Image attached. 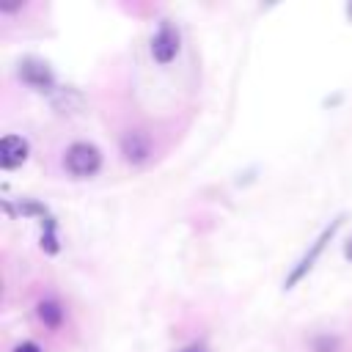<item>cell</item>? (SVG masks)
<instances>
[{
  "label": "cell",
  "mask_w": 352,
  "mask_h": 352,
  "mask_svg": "<svg viewBox=\"0 0 352 352\" xmlns=\"http://www.w3.org/2000/svg\"><path fill=\"white\" fill-rule=\"evenodd\" d=\"M63 165H66V170H69L72 176L88 179V176H96V173H99V168H102V154H99L96 146L80 140V143H72V146L66 148Z\"/></svg>",
  "instance_id": "cell-1"
},
{
  "label": "cell",
  "mask_w": 352,
  "mask_h": 352,
  "mask_svg": "<svg viewBox=\"0 0 352 352\" xmlns=\"http://www.w3.org/2000/svg\"><path fill=\"white\" fill-rule=\"evenodd\" d=\"M176 55H179V30H176L170 22H162L160 30H157L154 38H151V58L165 66V63H170Z\"/></svg>",
  "instance_id": "cell-2"
},
{
  "label": "cell",
  "mask_w": 352,
  "mask_h": 352,
  "mask_svg": "<svg viewBox=\"0 0 352 352\" xmlns=\"http://www.w3.org/2000/svg\"><path fill=\"white\" fill-rule=\"evenodd\" d=\"M121 154H124V160L132 162V165L146 162L148 154H151V140H148V135L140 132V129L124 132V138H121Z\"/></svg>",
  "instance_id": "cell-3"
},
{
  "label": "cell",
  "mask_w": 352,
  "mask_h": 352,
  "mask_svg": "<svg viewBox=\"0 0 352 352\" xmlns=\"http://www.w3.org/2000/svg\"><path fill=\"white\" fill-rule=\"evenodd\" d=\"M28 154H30V146H28L25 138H19V135H6V138L0 140V168H3V170L19 168V165L28 160Z\"/></svg>",
  "instance_id": "cell-4"
},
{
  "label": "cell",
  "mask_w": 352,
  "mask_h": 352,
  "mask_svg": "<svg viewBox=\"0 0 352 352\" xmlns=\"http://www.w3.org/2000/svg\"><path fill=\"white\" fill-rule=\"evenodd\" d=\"M338 226H341V220H336V223H333L330 228H324V231H322V236H319V239L314 242V248H311V250H308V253L302 256V261H300V264L294 267V272H292V275L286 278V289H292V286H294V283H297V280H300V278H302V275H305V272H308V270L314 267V261H316V256L322 253V248H324V242H327V239H330V236L336 234V228H338Z\"/></svg>",
  "instance_id": "cell-5"
},
{
  "label": "cell",
  "mask_w": 352,
  "mask_h": 352,
  "mask_svg": "<svg viewBox=\"0 0 352 352\" xmlns=\"http://www.w3.org/2000/svg\"><path fill=\"white\" fill-rule=\"evenodd\" d=\"M19 77H22L30 88H36V91H47V88L52 85V74H50L47 63L33 60V58H28V60L19 63Z\"/></svg>",
  "instance_id": "cell-6"
},
{
  "label": "cell",
  "mask_w": 352,
  "mask_h": 352,
  "mask_svg": "<svg viewBox=\"0 0 352 352\" xmlns=\"http://www.w3.org/2000/svg\"><path fill=\"white\" fill-rule=\"evenodd\" d=\"M36 314H38V319L44 322V327H50V330H58L60 322H63V308H60L55 300H41V302L36 305Z\"/></svg>",
  "instance_id": "cell-7"
},
{
  "label": "cell",
  "mask_w": 352,
  "mask_h": 352,
  "mask_svg": "<svg viewBox=\"0 0 352 352\" xmlns=\"http://www.w3.org/2000/svg\"><path fill=\"white\" fill-rule=\"evenodd\" d=\"M14 352H41V346L36 341H22V344L14 346Z\"/></svg>",
  "instance_id": "cell-8"
},
{
  "label": "cell",
  "mask_w": 352,
  "mask_h": 352,
  "mask_svg": "<svg viewBox=\"0 0 352 352\" xmlns=\"http://www.w3.org/2000/svg\"><path fill=\"white\" fill-rule=\"evenodd\" d=\"M179 352H206L201 344H190V346H184V349H179Z\"/></svg>",
  "instance_id": "cell-9"
}]
</instances>
